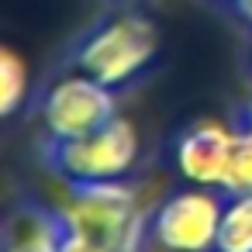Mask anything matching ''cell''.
I'll list each match as a JSON object with an SVG mask.
<instances>
[{"mask_svg": "<svg viewBox=\"0 0 252 252\" xmlns=\"http://www.w3.org/2000/svg\"><path fill=\"white\" fill-rule=\"evenodd\" d=\"M59 221L69 235H83L107 252H138L145 235L138 193L125 180L76 183V190L59 207Z\"/></svg>", "mask_w": 252, "mask_h": 252, "instance_id": "obj_1", "label": "cell"}, {"mask_svg": "<svg viewBox=\"0 0 252 252\" xmlns=\"http://www.w3.org/2000/svg\"><path fill=\"white\" fill-rule=\"evenodd\" d=\"M52 166L73 180V183H104V180H125V173L138 159V131L125 118H111L107 125L63 138L49 152Z\"/></svg>", "mask_w": 252, "mask_h": 252, "instance_id": "obj_2", "label": "cell"}, {"mask_svg": "<svg viewBox=\"0 0 252 252\" xmlns=\"http://www.w3.org/2000/svg\"><path fill=\"white\" fill-rule=\"evenodd\" d=\"M156 25L138 14L114 18L100 25L80 49V69L107 87H121L138 76L156 56Z\"/></svg>", "mask_w": 252, "mask_h": 252, "instance_id": "obj_3", "label": "cell"}, {"mask_svg": "<svg viewBox=\"0 0 252 252\" xmlns=\"http://www.w3.org/2000/svg\"><path fill=\"white\" fill-rule=\"evenodd\" d=\"M111 118H118L114 87L94 80L83 69L52 83V90L42 100V121H45V131L52 135V142L87 135V131L107 125Z\"/></svg>", "mask_w": 252, "mask_h": 252, "instance_id": "obj_4", "label": "cell"}, {"mask_svg": "<svg viewBox=\"0 0 252 252\" xmlns=\"http://www.w3.org/2000/svg\"><path fill=\"white\" fill-rule=\"evenodd\" d=\"M224 204L211 187H190L162 200L152 218V238L162 252H214Z\"/></svg>", "mask_w": 252, "mask_h": 252, "instance_id": "obj_5", "label": "cell"}, {"mask_svg": "<svg viewBox=\"0 0 252 252\" xmlns=\"http://www.w3.org/2000/svg\"><path fill=\"white\" fill-rule=\"evenodd\" d=\"M235 131L221 121H197L176 138V173L190 187H211L221 190L228 159H231Z\"/></svg>", "mask_w": 252, "mask_h": 252, "instance_id": "obj_6", "label": "cell"}, {"mask_svg": "<svg viewBox=\"0 0 252 252\" xmlns=\"http://www.w3.org/2000/svg\"><path fill=\"white\" fill-rule=\"evenodd\" d=\"M63 221L59 214L49 218V214H25L14 228H11V238H7V252H59L63 245Z\"/></svg>", "mask_w": 252, "mask_h": 252, "instance_id": "obj_7", "label": "cell"}, {"mask_svg": "<svg viewBox=\"0 0 252 252\" xmlns=\"http://www.w3.org/2000/svg\"><path fill=\"white\" fill-rule=\"evenodd\" d=\"M214 252H252V193H238L224 204Z\"/></svg>", "mask_w": 252, "mask_h": 252, "instance_id": "obj_8", "label": "cell"}, {"mask_svg": "<svg viewBox=\"0 0 252 252\" xmlns=\"http://www.w3.org/2000/svg\"><path fill=\"white\" fill-rule=\"evenodd\" d=\"M221 190H224L228 197L252 193V128L235 131V145H231V159H228Z\"/></svg>", "mask_w": 252, "mask_h": 252, "instance_id": "obj_9", "label": "cell"}, {"mask_svg": "<svg viewBox=\"0 0 252 252\" xmlns=\"http://www.w3.org/2000/svg\"><path fill=\"white\" fill-rule=\"evenodd\" d=\"M25 94H28V63L14 49H4L0 52V111L14 114Z\"/></svg>", "mask_w": 252, "mask_h": 252, "instance_id": "obj_10", "label": "cell"}, {"mask_svg": "<svg viewBox=\"0 0 252 252\" xmlns=\"http://www.w3.org/2000/svg\"><path fill=\"white\" fill-rule=\"evenodd\" d=\"M59 252H107V249L97 245V242H90V238H83V235H69V231H66Z\"/></svg>", "mask_w": 252, "mask_h": 252, "instance_id": "obj_11", "label": "cell"}, {"mask_svg": "<svg viewBox=\"0 0 252 252\" xmlns=\"http://www.w3.org/2000/svg\"><path fill=\"white\" fill-rule=\"evenodd\" d=\"M235 4H238V14L252 21V0H235Z\"/></svg>", "mask_w": 252, "mask_h": 252, "instance_id": "obj_12", "label": "cell"}, {"mask_svg": "<svg viewBox=\"0 0 252 252\" xmlns=\"http://www.w3.org/2000/svg\"><path fill=\"white\" fill-rule=\"evenodd\" d=\"M249 128H252V104H249Z\"/></svg>", "mask_w": 252, "mask_h": 252, "instance_id": "obj_13", "label": "cell"}]
</instances>
